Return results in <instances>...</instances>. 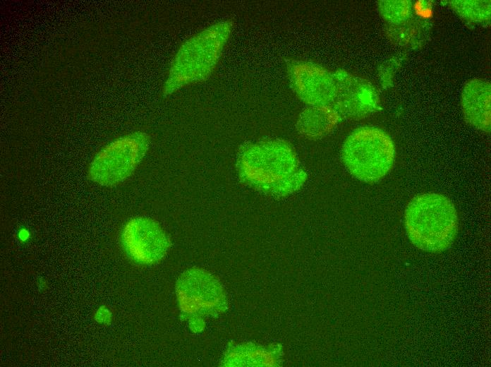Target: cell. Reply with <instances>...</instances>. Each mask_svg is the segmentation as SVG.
<instances>
[{
  "mask_svg": "<svg viewBox=\"0 0 491 367\" xmlns=\"http://www.w3.org/2000/svg\"><path fill=\"white\" fill-rule=\"evenodd\" d=\"M149 145V136L140 131L113 140L93 158L89 168L90 179L104 186L123 181L142 161Z\"/></svg>",
  "mask_w": 491,
  "mask_h": 367,
  "instance_id": "obj_5",
  "label": "cell"
},
{
  "mask_svg": "<svg viewBox=\"0 0 491 367\" xmlns=\"http://www.w3.org/2000/svg\"><path fill=\"white\" fill-rule=\"evenodd\" d=\"M490 88L487 80L475 78L466 84L461 96L465 121L485 133L490 131Z\"/></svg>",
  "mask_w": 491,
  "mask_h": 367,
  "instance_id": "obj_9",
  "label": "cell"
},
{
  "mask_svg": "<svg viewBox=\"0 0 491 367\" xmlns=\"http://www.w3.org/2000/svg\"><path fill=\"white\" fill-rule=\"evenodd\" d=\"M458 215L445 195L427 193L413 198L404 212V227L410 241L425 252L448 249L458 231Z\"/></svg>",
  "mask_w": 491,
  "mask_h": 367,
  "instance_id": "obj_2",
  "label": "cell"
},
{
  "mask_svg": "<svg viewBox=\"0 0 491 367\" xmlns=\"http://www.w3.org/2000/svg\"><path fill=\"white\" fill-rule=\"evenodd\" d=\"M377 5L382 18L393 25L405 23L412 15V4L408 1H380Z\"/></svg>",
  "mask_w": 491,
  "mask_h": 367,
  "instance_id": "obj_12",
  "label": "cell"
},
{
  "mask_svg": "<svg viewBox=\"0 0 491 367\" xmlns=\"http://www.w3.org/2000/svg\"><path fill=\"white\" fill-rule=\"evenodd\" d=\"M122 242L128 255L136 262L150 264L166 253L169 242L160 226L146 217L131 219L122 231Z\"/></svg>",
  "mask_w": 491,
  "mask_h": 367,
  "instance_id": "obj_8",
  "label": "cell"
},
{
  "mask_svg": "<svg viewBox=\"0 0 491 367\" xmlns=\"http://www.w3.org/2000/svg\"><path fill=\"white\" fill-rule=\"evenodd\" d=\"M286 67L291 86L301 101L310 106L332 107L337 93L334 71L298 60H289Z\"/></svg>",
  "mask_w": 491,
  "mask_h": 367,
  "instance_id": "obj_6",
  "label": "cell"
},
{
  "mask_svg": "<svg viewBox=\"0 0 491 367\" xmlns=\"http://www.w3.org/2000/svg\"><path fill=\"white\" fill-rule=\"evenodd\" d=\"M395 154L392 138L373 126H362L353 131L341 148L346 168L355 178L367 183L380 180L391 170Z\"/></svg>",
  "mask_w": 491,
  "mask_h": 367,
  "instance_id": "obj_4",
  "label": "cell"
},
{
  "mask_svg": "<svg viewBox=\"0 0 491 367\" xmlns=\"http://www.w3.org/2000/svg\"><path fill=\"white\" fill-rule=\"evenodd\" d=\"M334 72L337 93L331 107L341 119H363L378 109V92L370 82L344 70Z\"/></svg>",
  "mask_w": 491,
  "mask_h": 367,
  "instance_id": "obj_7",
  "label": "cell"
},
{
  "mask_svg": "<svg viewBox=\"0 0 491 367\" xmlns=\"http://www.w3.org/2000/svg\"><path fill=\"white\" fill-rule=\"evenodd\" d=\"M449 5L462 18L486 23L490 18V1H449Z\"/></svg>",
  "mask_w": 491,
  "mask_h": 367,
  "instance_id": "obj_11",
  "label": "cell"
},
{
  "mask_svg": "<svg viewBox=\"0 0 491 367\" xmlns=\"http://www.w3.org/2000/svg\"><path fill=\"white\" fill-rule=\"evenodd\" d=\"M341 120L339 114L328 106H310L299 115L296 128L305 137L317 139L329 134Z\"/></svg>",
  "mask_w": 491,
  "mask_h": 367,
  "instance_id": "obj_10",
  "label": "cell"
},
{
  "mask_svg": "<svg viewBox=\"0 0 491 367\" xmlns=\"http://www.w3.org/2000/svg\"><path fill=\"white\" fill-rule=\"evenodd\" d=\"M232 24L223 21L202 30L179 49L164 86L165 94L207 78L217 63Z\"/></svg>",
  "mask_w": 491,
  "mask_h": 367,
  "instance_id": "obj_3",
  "label": "cell"
},
{
  "mask_svg": "<svg viewBox=\"0 0 491 367\" xmlns=\"http://www.w3.org/2000/svg\"><path fill=\"white\" fill-rule=\"evenodd\" d=\"M236 168L243 183L277 197L298 191L307 178L293 148L279 139L245 145L238 153Z\"/></svg>",
  "mask_w": 491,
  "mask_h": 367,
  "instance_id": "obj_1",
  "label": "cell"
}]
</instances>
